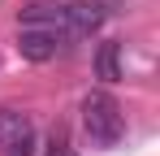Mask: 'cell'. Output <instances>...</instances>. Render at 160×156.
Here are the masks:
<instances>
[{
	"label": "cell",
	"mask_w": 160,
	"mask_h": 156,
	"mask_svg": "<svg viewBox=\"0 0 160 156\" xmlns=\"http://www.w3.org/2000/svg\"><path fill=\"white\" fill-rule=\"evenodd\" d=\"M82 130L95 148H117L121 134H126V117H121V104L112 100L108 91H87L82 96Z\"/></svg>",
	"instance_id": "cell-1"
},
{
	"label": "cell",
	"mask_w": 160,
	"mask_h": 156,
	"mask_svg": "<svg viewBox=\"0 0 160 156\" xmlns=\"http://www.w3.org/2000/svg\"><path fill=\"white\" fill-rule=\"evenodd\" d=\"M117 4L121 0H69L65 4V39H87V35H95L100 26H104L108 13H117Z\"/></svg>",
	"instance_id": "cell-2"
},
{
	"label": "cell",
	"mask_w": 160,
	"mask_h": 156,
	"mask_svg": "<svg viewBox=\"0 0 160 156\" xmlns=\"http://www.w3.org/2000/svg\"><path fill=\"white\" fill-rule=\"evenodd\" d=\"M65 44H69V39H65L61 30H22V35H18V52H22L26 61H35V65L52 61Z\"/></svg>",
	"instance_id": "cell-3"
},
{
	"label": "cell",
	"mask_w": 160,
	"mask_h": 156,
	"mask_svg": "<svg viewBox=\"0 0 160 156\" xmlns=\"http://www.w3.org/2000/svg\"><path fill=\"white\" fill-rule=\"evenodd\" d=\"M18 22H22V30H61V22H65V4L30 0L26 9L18 13ZM61 35H65V30H61Z\"/></svg>",
	"instance_id": "cell-4"
},
{
	"label": "cell",
	"mask_w": 160,
	"mask_h": 156,
	"mask_svg": "<svg viewBox=\"0 0 160 156\" xmlns=\"http://www.w3.org/2000/svg\"><path fill=\"white\" fill-rule=\"evenodd\" d=\"M30 134H35L30 113L4 104V108H0V148H13V143H22V139H30Z\"/></svg>",
	"instance_id": "cell-5"
},
{
	"label": "cell",
	"mask_w": 160,
	"mask_h": 156,
	"mask_svg": "<svg viewBox=\"0 0 160 156\" xmlns=\"http://www.w3.org/2000/svg\"><path fill=\"white\" fill-rule=\"evenodd\" d=\"M95 78H104V82H121V44H117V39L100 44V52H95Z\"/></svg>",
	"instance_id": "cell-6"
},
{
	"label": "cell",
	"mask_w": 160,
	"mask_h": 156,
	"mask_svg": "<svg viewBox=\"0 0 160 156\" xmlns=\"http://www.w3.org/2000/svg\"><path fill=\"white\" fill-rule=\"evenodd\" d=\"M4 156H35V134L22 139V143H13V148H4Z\"/></svg>",
	"instance_id": "cell-7"
},
{
	"label": "cell",
	"mask_w": 160,
	"mask_h": 156,
	"mask_svg": "<svg viewBox=\"0 0 160 156\" xmlns=\"http://www.w3.org/2000/svg\"><path fill=\"white\" fill-rule=\"evenodd\" d=\"M48 156H74V148H69V143H52V152Z\"/></svg>",
	"instance_id": "cell-8"
}]
</instances>
